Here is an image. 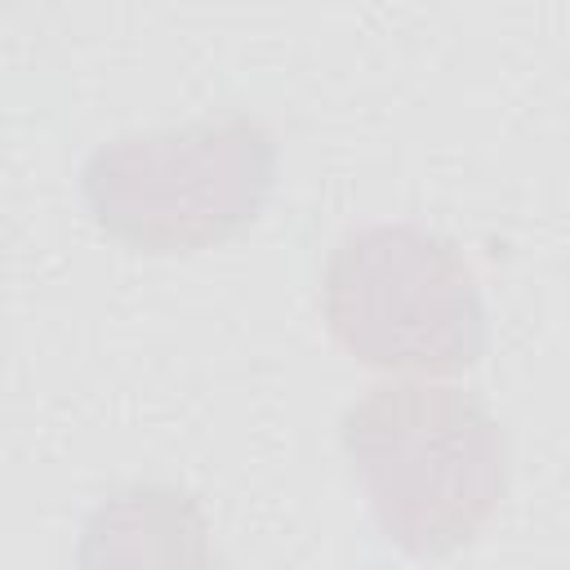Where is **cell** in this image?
I'll use <instances>...</instances> for the list:
<instances>
[{"label":"cell","mask_w":570,"mask_h":570,"mask_svg":"<svg viewBox=\"0 0 570 570\" xmlns=\"http://www.w3.org/2000/svg\"><path fill=\"white\" fill-rule=\"evenodd\" d=\"M338 441L379 530L414 557L472 543L508 485L499 419L476 392L450 383H374L347 405Z\"/></svg>","instance_id":"cell-1"},{"label":"cell","mask_w":570,"mask_h":570,"mask_svg":"<svg viewBox=\"0 0 570 570\" xmlns=\"http://www.w3.org/2000/svg\"><path fill=\"white\" fill-rule=\"evenodd\" d=\"M272 174V129L258 116L223 111L94 147L80 187L107 236L147 254H191L245 232L267 205Z\"/></svg>","instance_id":"cell-2"},{"label":"cell","mask_w":570,"mask_h":570,"mask_svg":"<svg viewBox=\"0 0 570 570\" xmlns=\"http://www.w3.org/2000/svg\"><path fill=\"white\" fill-rule=\"evenodd\" d=\"M321 312L334 343L379 370L454 374L485 352L472 267L419 223H365L338 236L321 272Z\"/></svg>","instance_id":"cell-3"},{"label":"cell","mask_w":570,"mask_h":570,"mask_svg":"<svg viewBox=\"0 0 570 570\" xmlns=\"http://www.w3.org/2000/svg\"><path fill=\"white\" fill-rule=\"evenodd\" d=\"M76 570H223L200 503L165 481L111 490L80 530Z\"/></svg>","instance_id":"cell-4"}]
</instances>
